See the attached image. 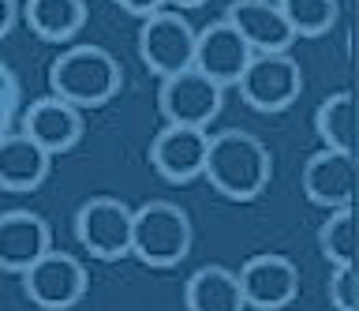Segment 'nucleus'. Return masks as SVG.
Wrapping results in <instances>:
<instances>
[{"mask_svg": "<svg viewBox=\"0 0 359 311\" xmlns=\"http://www.w3.org/2000/svg\"><path fill=\"white\" fill-rule=\"evenodd\" d=\"M273 158H269L266 143L243 128H224L210 135L206 165L202 176L229 199H255L269 184Z\"/></svg>", "mask_w": 359, "mask_h": 311, "instance_id": "nucleus-1", "label": "nucleus"}, {"mask_svg": "<svg viewBox=\"0 0 359 311\" xmlns=\"http://www.w3.org/2000/svg\"><path fill=\"white\" fill-rule=\"evenodd\" d=\"M120 83H123L120 60L101 46H72L49 64L53 94L72 102L75 109L105 105L120 91Z\"/></svg>", "mask_w": 359, "mask_h": 311, "instance_id": "nucleus-2", "label": "nucleus"}, {"mask_svg": "<svg viewBox=\"0 0 359 311\" xmlns=\"http://www.w3.org/2000/svg\"><path fill=\"white\" fill-rule=\"evenodd\" d=\"M191 248V218L184 206L168 199H150L135 206L131 218V251L150 266H176Z\"/></svg>", "mask_w": 359, "mask_h": 311, "instance_id": "nucleus-3", "label": "nucleus"}, {"mask_svg": "<svg viewBox=\"0 0 359 311\" xmlns=\"http://www.w3.org/2000/svg\"><path fill=\"white\" fill-rule=\"evenodd\" d=\"M236 86H240L243 102L258 113H280L299 98L303 72L288 53H251Z\"/></svg>", "mask_w": 359, "mask_h": 311, "instance_id": "nucleus-4", "label": "nucleus"}, {"mask_svg": "<svg viewBox=\"0 0 359 311\" xmlns=\"http://www.w3.org/2000/svg\"><path fill=\"white\" fill-rule=\"evenodd\" d=\"M131 218L135 210L116 195H90L75 210V237L97 259H120L131 251Z\"/></svg>", "mask_w": 359, "mask_h": 311, "instance_id": "nucleus-5", "label": "nucleus"}, {"mask_svg": "<svg viewBox=\"0 0 359 311\" xmlns=\"http://www.w3.org/2000/svg\"><path fill=\"white\" fill-rule=\"evenodd\" d=\"M221 98L224 86L202 75L198 68H180L172 75H161V86H157V105H161L165 124L206 128L221 113Z\"/></svg>", "mask_w": 359, "mask_h": 311, "instance_id": "nucleus-6", "label": "nucleus"}, {"mask_svg": "<svg viewBox=\"0 0 359 311\" xmlns=\"http://www.w3.org/2000/svg\"><path fill=\"white\" fill-rule=\"evenodd\" d=\"M22 293L45 311H64L86 293V266L67 251L49 248L38 263L22 270Z\"/></svg>", "mask_w": 359, "mask_h": 311, "instance_id": "nucleus-7", "label": "nucleus"}, {"mask_svg": "<svg viewBox=\"0 0 359 311\" xmlns=\"http://www.w3.org/2000/svg\"><path fill=\"white\" fill-rule=\"evenodd\" d=\"M139 57L150 72L172 75L180 68H191L195 57V27L184 12H154L139 27Z\"/></svg>", "mask_w": 359, "mask_h": 311, "instance_id": "nucleus-8", "label": "nucleus"}, {"mask_svg": "<svg viewBox=\"0 0 359 311\" xmlns=\"http://www.w3.org/2000/svg\"><path fill=\"white\" fill-rule=\"evenodd\" d=\"M240 293L247 307H262V311H277L292 304V296L299 293V270L288 255L277 251H258L251 255L240 270Z\"/></svg>", "mask_w": 359, "mask_h": 311, "instance_id": "nucleus-9", "label": "nucleus"}, {"mask_svg": "<svg viewBox=\"0 0 359 311\" xmlns=\"http://www.w3.org/2000/svg\"><path fill=\"white\" fill-rule=\"evenodd\" d=\"M206 147H210V131L195 124H165L150 143V161L154 169L172 184H187L202 176L206 165Z\"/></svg>", "mask_w": 359, "mask_h": 311, "instance_id": "nucleus-10", "label": "nucleus"}, {"mask_svg": "<svg viewBox=\"0 0 359 311\" xmlns=\"http://www.w3.org/2000/svg\"><path fill=\"white\" fill-rule=\"evenodd\" d=\"M247 60H251V46L240 38V30H236L224 15L206 23L202 30H195V57H191V68L210 75L213 83L232 86L240 79Z\"/></svg>", "mask_w": 359, "mask_h": 311, "instance_id": "nucleus-11", "label": "nucleus"}, {"mask_svg": "<svg viewBox=\"0 0 359 311\" xmlns=\"http://www.w3.org/2000/svg\"><path fill=\"white\" fill-rule=\"evenodd\" d=\"M303 192L311 203H318L325 210L337 206H352L355 195V154L348 150H314L307 165H303Z\"/></svg>", "mask_w": 359, "mask_h": 311, "instance_id": "nucleus-12", "label": "nucleus"}, {"mask_svg": "<svg viewBox=\"0 0 359 311\" xmlns=\"http://www.w3.org/2000/svg\"><path fill=\"white\" fill-rule=\"evenodd\" d=\"M53 248L49 221L34 210H4L0 214V270L22 274Z\"/></svg>", "mask_w": 359, "mask_h": 311, "instance_id": "nucleus-13", "label": "nucleus"}, {"mask_svg": "<svg viewBox=\"0 0 359 311\" xmlns=\"http://www.w3.org/2000/svg\"><path fill=\"white\" fill-rule=\"evenodd\" d=\"M224 19L240 30L251 53H288V46L296 41L277 0H232L224 8Z\"/></svg>", "mask_w": 359, "mask_h": 311, "instance_id": "nucleus-14", "label": "nucleus"}, {"mask_svg": "<svg viewBox=\"0 0 359 311\" xmlns=\"http://www.w3.org/2000/svg\"><path fill=\"white\" fill-rule=\"evenodd\" d=\"M22 131H27L41 150L64 154L79 143V135H83V109H75L72 102H64V98H56V94H45V98L27 105V113H22Z\"/></svg>", "mask_w": 359, "mask_h": 311, "instance_id": "nucleus-15", "label": "nucleus"}, {"mask_svg": "<svg viewBox=\"0 0 359 311\" xmlns=\"http://www.w3.org/2000/svg\"><path fill=\"white\" fill-rule=\"evenodd\" d=\"M53 154L41 150L27 131L0 135V187L8 192H34L49 176Z\"/></svg>", "mask_w": 359, "mask_h": 311, "instance_id": "nucleus-16", "label": "nucleus"}, {"mask_svg": "<svg viewBox=\"0 0 359 311\" xmlns=\"http://www.w3.org/2000/svg\"><path fill=\"white\" fill-rule=\"evenodd\" d=\"M187 311H243V293H240V277L236 270L221 263L198 266L184 285Z\"/></svg>", "mask_w": 359, "mask_h": 311, "instance_id": "nucleus-17", "label": "nucleus"}, {"mask_svg": "<svg viewBox=\"0 0 359 311\" xmlns=\"http://www.w3.org/2000/svg\"><path fill=\"white\" fill-rule=\"evenodd\" d=\"M314 131H318L322 147L355 154V98L352 91H337L322 98L314 109Z\"/></svg>", "mask_w": 359, "mask_h": 311, "instance_id": "nucleus-18", "label": "nucleus"}, {"mask_svg": "<svg viewBox=\"0 0 359 311\" xmlns=\"http://www.w3.org/2000/svg\"><path fill=\"white\" fill-rule=\"evenodd\" d=\"M27 23L45 41H67L86 23L83 0H27Z\"/></svg>", "mask_w": 359, "mask_h": 311, "instance_id": "nucleus-19", "label": "nucleus"}, {"mask_svg": "<svg viewBox=\"0 0 359 311\" xmlns=\"http://www.w3.org/2000/svg\"><path fill=\"white\" fill-rule=\"evenodd\" d=\"M318 248L330 259V266L355 263V214H352V206H337L325 214V221L318 225Z\"/></svg>", "mask_w": 359, "mask_h": 311, "instance_id": "nucleus-20", "label": "nucleus"}, {"mask_svg": "<svg viewBox=\"0 0 359 311\" xmlns=\"http://www.w3.org/2000/svg\"><path fill=\"white\" fill-rule=\"evenodd\" d=\"M285 23L296 38H318L337 23V0H277Z\"/></svg>", "mask_w": 359, "mask_h": 311, "instance_id": "nucleus-21", "label": "nucleus"}, {"mask_svg": "<svg viewBox=\"0 0 359 311\" xmlns=\"http://www.w3.org/2000/svg\"><path fill=\"white\" fill-rule=\"evenodd\" d=\"M325 293H330V304L337 311H355L359 304V282H355V263H341L330 270V285H325Z\"/></svg>", "mask_w": 359, "mask_h": 311, "instance_id": "nucleus-22", "label": "nucleus"}, {"mask_svg": "<svg viewBox=\"0 0 359 311\" xmlns=\"http://www.w3.org/2000/svg\"><path fill=\"white\" fill-rule=\"evenodd\" d=\"M19 98H22L19 75L0 60V135L11 131V120H15V113H19Z\"/></svg>", "mask_w": 359, "mask_h": 311, "instance_id": "nucleus-23", "label": "nucleus"}, {"mask_svg": "<svg viewBox=\"0 0 359 311\" xmlns=\"http://www.w3.org/2000/svg\"><path fill=\"white\" fill-rule=\"evenodd\" d=\"M116 4L123 8V12H131V15H154V12H161V4L165 0H116Z\"/></svg>", "mask_w": 359, "mask_h": 311, "instance_id": "nucleus-24", "label": "nucleus"}, {"mask_svg": "<svg viewBox=\"0 0 359 311\" xmlns=\"http://www.w3.org/2000/svg\"><path fill=\"white\" fill-rule=\"evenodd\" d=\"M15 27V0H0V38Z\"/></svg>", "mask_w": 359, "mask_h": 311, "instance_id": "nucleus-25", "label": "nucleus"}, {"mask_svg": "<svg viewBox=\"0 0 359 311\" xmlns=\"http://www.w3.org/2000/svg\"><path fill=\"white\" fill-rule=\"evenodd\" d=\"M172 4L180 8V12H184V8H198V4H206V0H172Z\"/></svg>", "mask_w": 359, "mask_h": 311, "instance_id": "nucleus-26", "label": "nucleus"}]
</instances>
